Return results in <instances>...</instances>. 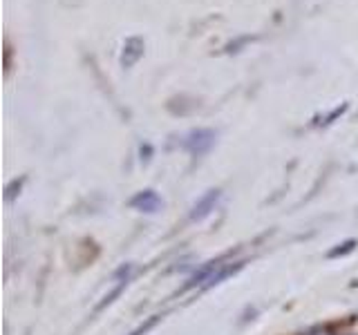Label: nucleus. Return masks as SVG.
<instances>
[{"mask_svg":"<svg viewBox=\"0 0 358 335\" xmlns=\"http://www.w3.org/2000/svg\"><path fill=\"white\" fill-rule=\"evenodd\" d=\"M215 139H217V132L215 130H206V128H199V130H190L182 145L193 154V156H201L206 154L213 145H215Z\"/></svg>","mask_w":358,"mask_h":335,"instance_id":"nucleus-1","label":"nucleus"},{"mask_svg":"<svg viewBox=\"0 0 358 335\" xmlns=\"http://www.w3.org/2000/svg\"><path fill=\"white\" fill-rule=\"evenodd\" d=\"M220 199H222V190L220 188H210V190H206L204 195H201L195 204H193V208H190V212H188V221H201V219H206L213 210L217 208V204H220Z\"/></svg>","mask_w":358,"mask_h":335,"instance_id":"nucleus-2","label":"nucleus"},{"mask_svg":"<svg viewBox=\"0 0 358 335\" xmlns=\"http://www.w3.org/2000/svg\"><path fill=\"white\" fill-rule=\"evenodd\" d=\"M128 206L137 212H145V215H155V212H159L164 208V199L155 193L152 188H145V190H139L137 195H134Z\"/></svg>","mask_w":358,"mask_h":335,"instance_id":"nucleus-3","label":"nucleus"},{"mask_svg":"<svg viewBox=\"0 0 358 335\" xmlns=\"http://www.w3.org/2000/svg\"><path fill=\"white\" fill-rule=\"evenodd\" d=\"M141 54H143V43H141V38H130V40H126V45H123V54H121V65L123 67H132L134 63L141 59Z\"/></svg>","mask_w":358,"mask_h":335,"instance_id":"nucleus-4","label":"nucleus"},{"mask_svg":"<svg viewBox=\"0 0 358 335\" xmlns=\"http://www.w3.org/2000/svg\"><path fill=\"white\" fill-rule=\"evenodd\" d=\"M356 239H347V241H343V244H336L334 248L327 253V257L329 260H336V257H345V255H350V253H354L356 251Z\"/></svg>","mask_w":358,"mask_h":335,"instance_id":"nucleus-5","label":"nucleus"},{"mask_svg":"<svg viewBox=\"0 0 358 335\" xmlns=\"http://www.w3.org/2000/svg\"><path fill=\"white\" fill-rule=\"evenodd\" d=\"M316 335H329V333H324V331H322V333H316Z\"/></svg>","mask_w":358,"mask_h":335,"instance_id":"nucleus-6","label":"nucleus"}]
</instances>
